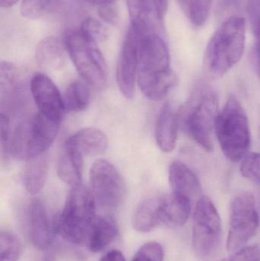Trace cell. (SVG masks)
I'll return each mask as SVG.
<instances>
[{
  "mask_svg": "<svg viewBox=\"0 0 260 261\" xmlns=\"http://www.w3.org/2000/svg\"><path fill=\"white\" fill-rule=\"evenodd\" d=\"M137 82L143 95L153 101L163 99L177 83L170 69L169 49L158 34L152 32L142 37Z\"/></svg>",
  "mask_w": 260,
  "mask_h": 261,
  "instance_id": "cell-1",
  "label": "cell"
},
{
  "mask_svg": "<svg viewBox=\"0 0 260 261\" xmlns=\"http://www.w3.org/2000/svg\"><path fill=\"white\" fill-rule=\"evenodd\" d=\"M246 21L239 15L227 17L208 43L203 58L206 73L220 77L230 71L245 50Z\"/></svg>",
  "mask_w": 260,
  "mask_h": 261,
  "instance_id": "cell-2",
  "label": "cell"
},
{
  "mask_svg": "<svg viewBox=\"0 0 260 261\" xmlns=\"http://www.w3.org/2000/svg\"><path fill=\"white\" fill-rule=\"evenodd\" d=\"M218 114L216 93L209 86L199 85L178 112L179 125L200 147L212 152Z\"/></svg>",
  "mask_w": 260,
  "mask_h": 261,
  "instance_id": "cell-3",
  "label": "cell"
},
{
  "mask_svg": "<svg viewBox=\"0 0 260 261\" xmlns=\"http://www.w3.org/2000/svg\"><path fill=\"white\" fill-rule=\"evenodd\" d=\"M96 205L91 190L81 184L73 186L62 212L53 219V231L70 243L86 245Z\"/></svg>",
  "mask_w": 260,
  "mask_h": 261,
  "instance_id": "cell-4",
  "label": "cell"
},
{
  "mask_svg": "<svg viewBox=\"0 0 260 261\" xmlns=\"http://www.w3.org/2000/svg\"><path fill=\"white\" fill-rule=\"evenodd\" d=\"M215 134L221 150L233 162L247 154L250 145L248 116L238 98L230 95L215 119Z\"/></svg>",
  "mask_w": 260,
  "mask_h": 261,
  "instance_id": "cell-5",
  "label": "cell"
},
{
  "mask_svg": "<svg viewBox=\"0 0 260 261\" xmlns=\"http://www.w3.org/2000/svg\"><path fill=\"white\" fill-rule=\"evenodd\" d=\"M61 121L38 114L18 124L11 141L10 154L18 160L30 161L44 154L59 132Z\"/></svg>",
  "mask_w": 260,
  "mask_h": 261,
  "instance_id": "cell-6",
  "label": "cell"
},
{
  "mask_svg": "<svg viewBox=\"0 0 260 261\" xmlns=\"http://www.w3.org/2000/svg\"><path fill=\"white\" fill-rule=\"evenodd\" d=\"M65 44L70 59L84 81L96 89L105 87L108 68L97 44L80 32L70 34Z\"/></svg>",
  "mask_w": 260,
  "mask_h": 261,
  "instance_id": "cell-7",
  "label": "cell"
},
{
  "mask_svg": "<svg viewBox=\"0 0 260 261\" xmlns=\"http://www.w3.org/2000/svg\"><path fill=\"white\" fill-rule=\"evenodd\" d=\"M221 218L212 201L201 196L197 201L193 214L192 245L198 257L206 259L213 256L221 241Z\"/></svg>",
  "mask_w": 260,
  "mask_h": 261,
  "instance_id": "cell-8",
  "label": "cell"
},
{
  "mask_svg": "<svg viewBox=\"0 0 260 261\" xmlns=\"http://www.w3.org/2000/svg\"><path fill=\"white\" fill-rule=\"evenodd\" d=\"M259 226V213L253 195L249 193L237 195L230 205L227 251L235 253L242 249L256 234Z\"/></svg>",
  "mask_w": 260,
  "mask_h": 261,
  "instance_id": "cell-9",
  "label": "cell"
},
{
  "mask_svg": "<svg viewBox=\"0 0 260 261\" xmlns=\"http://www.w3.org/2000/svg\"><path fill=\"white\" fill-rule=\"evenodd\" d=\"M91 192L96 204L103 208L117 207L123 199L125 187L117 169L105 160H98L90 173Z\"/></svg>",
  "mask_w": 260,
  "mask_h": 261,
  "instance_id": "cell-10",
  "label": "cell"
},
{
  "mask_svg": "<svg viewBox=\"0 0 260 261\" xmlns=\"http://www.w3.org/2000/svg\"><path fill=\"white\" fill-rule=\"evenodd\" d=\"M146 34L148 33L131 24L118 60L116 69L118 86L127 99H132L135 92L140 41Z\"/></svg>",
  "mask_w": 260,
  "mask_h": 261,
  "instance_id": "cell-11",
  "label": "cell"
},
{
  "mask_svg": "<svg viewBox=\"0 0 260 261\" xmlns=\"http://www.w3.org/2000/svg\"><path fill=\"white\" fill-rule=\"evenodd\" d=\"M31 92L39 113L61 121L65 112L64 101L53 81L43 73H37L31 81Z\"/></svg>",
  "mask_w": 260,
  "mask_h": 261,
  "instance_id": "cell-12",
  "label": "cell"
},
{
  "mask_svg": "<svg viewBox=\"0 0 260 261\" xmlns=\"http://www.w3.org/2000/svg\"><path fill=\"white\" fill-rule=\"evenodd\" d=\"M19 72L14 64L2 61L0 65V94L2 107L6 111L18 110L25 101V88Z\"/></svg>",
  "mask_w": 260,
  "mask_h": 261,
  "instance_id": "cell-13",
  "label": "cell"
},
{
  "mask_svg": "<svg viewBox=\"0 0 260 261\" xmlns=\"http://www.w3.org/2000/svg\"><path fill=\"white\" fill-rule=\"evenodd\" d=\"M29 238L35 248L45 250L53 239V226H50L47 212L42 202L33 200L27 210Z\"/></svg>",
  "mask_w": 260,
  "mask_h": 261,
  "instance_id": "cell-14",
  "label": "cell"
},
{
  "mask_svg": "<svg viewBox=\"0 0 260 261\" xmlns=\"http://www.w3.org/2000/svg\"><path fill=\"white\" fill-rule=\"evenodd\" d=\"M178 127V113L167 102L160 110L156 123V141L160 150L169 153L175 149Z\"/></svg>",
  "mask_w": 260,
  "mask_h": 261,
  "instance_id": "cell-15",
  "label": "cell"
},
{
  "mask_svg": "<svg viewBox=\"0 0 260 261\" xmlns=\"http://www.w3.org/2000/svg\"><path fill=\"white\" fill-rule=\"evenodd\" d=\"M191 212V199L172 193L160 198L162 224L171 227L183 226L189 219Z\"/></svg>",
  "mask_w": 260,
  "mask_h": 261,
  "instance_id": "cell-16",
  "label": "cell"
},
{
  "mask_svg": "<svg viewBox=\"0 0 260 261\" xmlns=\"http://www.w3.org/2000/svg\"><path fill=\"white\" fill-rule=\"evenodd\" d=\"M66 143L84 158L103 153L108 147V138L98 128H85L78 130Z\"/></svg>",
  "mask_w": 260,
  "mask_h": 261,
  "instance_id": "cell-17",
  "label": "cell"
},
{
  "mask_svg": "<svg viewBox=\"0 0 260 261\" xmlns=\"http://www.w3.org/2000/svg\"><path fill=\"white\" fill-rule=\"evenodd\" d=\"M67 52L65 43L55 37H47L37 45L35 58L38 65L45 70H59L65 64Z\"/></svg>",
  "mask_w": 260,
  "mask_h": 261,
  "instance_id": "cell-18",
  "label": "cell"
},
{
  "mask_svg": "<svg viewBox=\"0 0 260 261\" xmlns=\"http://www.w3.org/2000/svg\"><path fill=\"white\" fill-rule=\"evenodd\" d=\"M169 179L172 193L191 199L201 191V184L196 175L180 161H175L171 164L169 169Z\"/></svg>",
  "mask_w": 260,
  "mask_h": 261,
  "instance_id": "cell-19",
  "label": "cell"
},
{
  "mask_svg": "<svg viewBox=\"0 0 260 261\" xmlns=\"http://www.w3.org/2000/svg\"><path fill=\"white\" fill-rule=\"evenodd\" d=\"M118 232L117 225L114 221L109 218L96 216L90 226L87 248L92 252H101L112 243L117 237Z\"/></svg>",
  "mask_w": 260,
  "mask_h": 261,
  "instance_id": "cell-20",
  "label": "cell"
},
{
  "mask_svg": "<svg viewBox=\"0 0 260 261\" xmlns=\"http://www.w3.org/2000/svg\"><path fill=\"white\" fill-rule=\"evenodd\" d=\"M82 167L83 158L65 142L57 164L60 179L69 185L80 184Z\"/></svg>",
  "mask_w": 260,
  "mask_h": 261,
  "instance_id": "cell-21",
  "label": "cell"
},
{
  "mask_svg": "<svg viewBox=\"0 0 260 261\" xmlns=\"http://www.w3.org/2000/svg\"><path fill=\"white\" fill-rule=\"evenodd\" d=\"M131 24L153 32V24L160 19L157 0H127Z\"/></svg>",
  "mask_w": 260,
  "mask_h": 261,
  "instance_id": "cell-22",
  "label": "cell"
},
{
  "mask_svg": "<svg viewBox=\"0 0 260 261\" xmlns=\"http://www.w3.org/2000/svg\"><path fill=\"white\" fill-rule=\"evenodd\" d=\"M160 224V198L148 199L137 207L133 218V225L136 231L149 232Z\"/></svg>",
  "mask_w": 260,
  "mask_h": 261,
  "instance_id": "cell-23",
  "label": "cell"
},
{
  "mask_svg": "<svg viewBox=\"0 0 260 261\" xmlns=\"http://www.w3.org/2000/svg\"><path fill=\"white\" fill-rule=\"evenodd\" d=\"M48 162L45 154H41L28 161L23 173V182L30 194L39 193L47 179Z\"/></svg>",
  "mask_w": 260,
  "mask_h": 261,
  "instance_id": "cell-24",
  "label": "cell"
},
{
  "mask_svg": "<svg viewBox=\"0 0 260 261\" xmlns=\"http://www.w3.org/2000/svg\"><path fill=\"white\" fill-rule=\"evenodd\" d=\"M64 101L67 111L71 113L83 111L90 105V90L83 83L73 81L66 90Z\"/></svg>",
  "mask_w": 260,
  "mask_h": 261,
  "instance_id": "cell-25",
  "label": "cell"
},
{
  "mask_svg": "<svg viewBox=\"0 0 260 261\" xmlns=\"http://www.w3.org/2000/svg\"><path fill=\"white\" fill-rule=\"evenodd\" d=\"M177 3L192 25L201 27L206 24L212 3L207 0H177Z\"/></svg>",
  "mask_w": 260,
  "mask_h": 261,
  "instance_id": "cell-26",
  "label": "cell"
},
{
  "mask_svg": "<svg viewBox=\"0 0 260 261\" xmlns=\"http://www.w3.org/2000/svg\"><path fill=\"white\" fill-rule=\"evenodd\" d=\"M22 248L18 238L8 231L0 234V261H18Z\"/></svg>",
  "mask_w": 260,
  "mask_h": 261,
  "instance_id": "cell-27",
  "label": "cell"
},
{
  "mask_svg": "<svg viewBox=\"0 0 260 261\" xmlns=\"http://www.w3.org/2000/svg\"><path fill=\"white\" fill-rule=\"evenodd\" d=\"M248 12L250 25L256 38L255 55L256 70L260 78V0H249Z\"/></svg>",
  "mask_w": 260,
  "mask_h": 261,
  "instance_id": "cell-28",
  "label": "cell"
},
{
  "mask_svg": "<svg viewBox=\"0 0 260 261\" xmlns=\"http://www.w3.org/2000/svg\"><path fill=\"white\" fill-rule=\"evenodd\" d=\"M241 173L243 176L260 186V153H247L242 159Z\"/></svg>",
  "mask_w": 260,
  "mask_h": 261,
  "instance_id": "cell-29",
  "label": "cell"
},
{
  "mask_svg": "<svg viewBox=\"0 0 260 261\" xmlns=\"http://www.w3.org/2000/svg\"><path fill=\"white\" fill-rule=\"evenodd\" d=\"M79 32L96 44L103 41L108 35L105 25L95 18H88L84 20Z\"/></svg>",
  "mask_w": 260,
  "mask_h": 261,
  "instance_id": "cell-30",
  "label": "cell"
},
{
  "mask_svg": "<svg viewBox=\"0 0 260 261\" xmlns=\"http://www.w3.org/2000/svg\"><path fill=\"white\" fill-rule=\"evenodd\" d=\"M164 251L160 243L155 242L145 244L136 253L131 261H163Z\"/></svg>",
  "mask_w": 260,
  "mask_h": 261,
  "instance_id": "cell-31",
  "label": "cell"
},
{
  "mask_svg": "<svg viewBox=\"0 0 260 261\" xmlns=\"http://www.w3.org/2000/svg\"><path fill=\"white\" fill-rule=\"evenodd\" d=\"M50 0H22L21 14L27 18H36L45 11Z\"/></svg>",
  "mask_w": 260,
  "mask_h": 261,
  "instance_id": "cell-32",
  "label": "cell"
},
{
  "mask_svg": "<svg viewBox=\"0 0 260 261\" xmlns=\"http://www.w3.org/2000/svg\"><path fill=\"white\" fill-rule=\"evenodd\" d=\"M0 141H1L2 156L3 159L10 154L11 141H12V132H11L10 120L7 115L1 113L0 116Z\"/></svg>",
  "mask_w": 260,
  "mask_h": 261,
  "instance_id": "cell-33",
  "label": "cell"
},
{
  "mask_svg": "<svg viewBox=\"0 0 260 261\" xmlns=\"http://www.w3.org/2000/svg\"><path fill=\"white\" fill-rule=\"evenodd\" d=\"M229 261H260V247L243 248L228 258Z\"/></svg>",
  "mask_w": 260,
  "mask_h": 261,
  "instance_id": "cell-34",
  "label": "cell"
},
{
  "mask_svg": "<svg viewBox=\"0 0 260 261\" xmlns=\"http://www.w3.org/2000/svg\"><path fill=\"white\" fill-rule=\"evenodd\" d=\"M99 15L104 21L109 24H116L119 22V13L115 3L100 6Z\"/></svg>",
  "mask_w": 260,
  "mask_h": 261,
  "instance_id": "cell-35",
  "label": "cell"
},
{
  "mask_svg": "<svg viewBox=\"0 0 260 261\" xmlns=\"http://www.w3.org/2000/svg\"><path fill=\"white\" fill-rule=\"evenodd\" d=\"M100 261H126L125 256L119 250H112L107 252Z\"/></svg>",
  "mask_w": 260,
  "mask_h": 261,
  "instance_id": "cell-36",
  "label": "cell"
},
{
  "mask_svg": "<svg viewBox=\"0 0 260 261\" xmlns=\"http://www.w3.org/2000/svg\"><path fill=\"white\" fill-rule=\"evenodd\" d=\"M157 5H158L160 19H162L167 12L168 0H157Z\"/></svg>",
  "mask_w": 260,
  "mask_h": 261,
  "instance_id": "cell-37",
  "label": "cell"
},
{
  "mask_svg": "<svg viewBox=\"0 0 260 261\" xmlns=\"http://www.w3.org/2000/svg\"><path fill=\"white\" fill-rule=\"evenodd\" d=\"M84 1L90 3V4L96 5V6H99V7H100V6H105V5L115 3L117 0H84Z\"/></svg>",
  "mask_w": 260,
  "mask_h": 261,
  "instance_id": "cell-38",
  "label": "cell"
},
{
  "mask_svg": "<svg viewBox=\"0 0 260 261\" xmlns=\"http://www.w3.org/2000/svg\"><path fill=\"white\" fill-rule=\"evenodd\" d=\"M18 2V0H0V6L3 8H10Z\"/></svg>",
  "mask_w": 260,
  "mask_h": 261,
  "instance_id": "cell-39",
  "label": "cell"
},
{
  "mask_svg": "<svg viewBox=\"0 0 260 261\" xmlns=\"http://www.w3.org/2000/svg\"><path fill=\"white\" fill-rule=\"evenodd\" d=\"M220 261H229V260H228V258H227V259H224V260H221Z\"/></svg>",
  "mask_w": 260,
  "mask_h": 261,
  "instance_id": "cell-40",
  "label": "cell"
},
{
  "mask_svg": "<svg viewBox=\"0 0 260 261\" xmlns=\"http://www.w3.org/2000/svg\"><path fill=\"white\" fill-rule=\"evenodd\" d=\"M207 1H209L210 3H212V1H213V0H207Z\"/></svg>",
  "mask_w": 260,
  "mask_h": 261,
  "instance_id": "cell-41",
  "label": "cell"
},
{
  "mask_svg": "<svg viewBox=\"0 0 260 261\" xmlns=\"http://www.w3.org/2000/svg\"><path fill=\"white\" fill-rule=\"evenodd\" d=\"M259 213H260V205H259Z\"/></svg>",
  "mask_w": 260,
  "mask_h": 261,
  "instance_id": "cell-42",
  "label": "cell"
}]
</instances>
